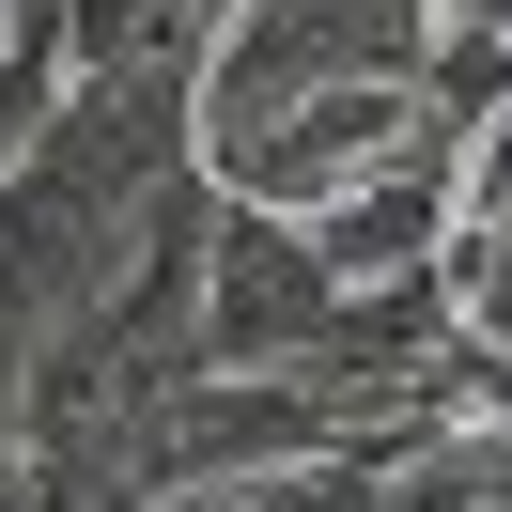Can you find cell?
Listing matches in <instances>:
<instances>
[{
    "instance_id": "1",
    "label": "cell",
    "mask_w": 512,
    "mask_h": 512,
    "mask_svg": "<svg viewBox=\"0 0 512 512\" xmlns=\"http://www.w3.org/2000/svg\"><path fill=\"white\" fill-rule=\"evenodd\" d=\"M342 311V264L295 202L202 187V264H187V373H280L311 326Z\"/></svg>"
},
{
    "instance_id": "2",
    "label": "cell",
    "mask_w": 512,
    "mask_h": 512,
    "mask_svg": "<svg viewBox=\"0 0 512 512\" xmlns=\"http://www.w3.org/2000/svg\"><path fill=\"white\" fill-rule=\"evenodd\" d=\"M450 16H481V32H512V0H450Z\"/></svg>"
}]
</instances>
